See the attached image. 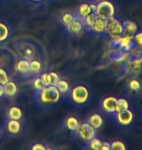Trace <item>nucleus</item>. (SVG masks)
Wrapping results in <instances>:
<instances>
[{
  "label": "nucleus",
  "instance_id": "obj_1",
  "mask_svg": "<svg viewBox=\"0 0 142 150\" xmlns=\"http://www.w3.org/2000/svg\"><path fill=\"white\" fill-rule=\"evenodd\" d=\"M60 97H61V94L57 90L56 85L45 86L40 91L35 92V98L38 103L47 104V105L57 103L60 100Z\"/></svg>",
  "mask_w": 142,
  "mask_h": 150
},
{
  "label": "nucleus",
  "instance_id": "obj_2",
  "mask_svg": "<svg viewBox=\"0 0 142 150\" xmlns=\"http://www.w3.org/2000/svg\"><path fill=\"white\" fill-rule=\"evenodd\" d=\"M71 100L78 105H84L90 100V91L85 85H76L69 92Z\"/></svg>",
  "mask_w": 142,
  "mask_h": 150
},
{
  "label": "nucleus",
  "instance_id": "obj_3",
  "mask_svg": "<svg viewBox=\"0 0 142 150\" xmlns=\"http://www.w3.org/2000/svg\"><path fill=\"white\" fill-rule=\"evenodd\" d=\"M75 133H76V136L78 137V139L86 142H89L90 139H92L93 137H95L96 136L95 129L88 121L80 122V124L78 126Z\"/></svg>",
  "mask_w": 142,
  "mask_h": 150
},
{
  "label": "nucleus",
  "instance_id": "obj_4",
  "mask_svg": "<svg viewBox=\"0 0 142 150\" xmlns=\"http://www.w3.org/2000/svg\"><path fill=\"white\" fill-rule=\"evenodd\" d=\"M108 36L111 39H116L123 35V23L116 19L114 16L107 20V26L105 30Z\"/></svg>",
  "mask_w": 142,
  "mask_h": 150
},
{
  "label": "nucleus",
  "instance_id": "obj_5",
  "mask_svg": "<svg viewBox=\"0 0 142 150\" xmlns=\"http://www.w3.org/2000/svg\"><path fill=\"white\" fill-rule=\"evenodd\" d=\"M95 14L99 18L108 20L109 18L113 17L115 15V7L110 1L107 0H100L96 4V9Z\"/></svg>",
  "mask_w": 142,
  "mask_h": 150
},
{
  "label": "nucleus",
  "instance_id": "obj_6",
  "mask_svg": "<svg viewBox=\"0 0 142 150\" xmlns=\"http://www.w3.org/2000/svg\"><path fill=\"white\" fill-rule=\"evenodd\" d=\"M115 117V120L120 126L123 127H126L131 124V122L134 121V113L129 109L124 110V111L117 112L113 114Z\"/></svg>",
  "mask_w": 142,
  "mask_h": 150
},
{
  "label": "nucleus",
  "instance_id": "obj_7",
  "mask_svg": "<svg viewBox=\"0 0 142 150\" xmlns=\"http://www.w3.org/2000/svg\"><path fill=\"white\" fill-rule=\"evenodd\" d=\"M84 25H85V23H84V20L80 16L76 15L74 19L65 26V28L69 33L79 34L80 32L82 31Z\"/></svg>",
  "mask_w": 142,
  "mask_h": 150
},
{
  "label": "nucleus",
  "instance_id": "obj_8",
  "mask_svg": "<svg viewBox=\"0 0 142 150\" xmlns=\"http://www.w3.org/2000/svg\"><path fill=\"white\" fill-rule=\"evenodd\" d=\"M116 103H117V98L109 96V97L102 98L100 106L105 113L113 115L115 113V109H116Z\"/></svg>",
  "mask_w": 142,
  "mask_h": 150
},
{
  "label": "nucleus",
  "instance_id": "obj_9",
  "mask_svg": "<svg viewBox=\"0 0 142 150\" xmlns=\"http://www.w3.org/2000/svg\"><path fill=\"white\" fill-rule=\"evenodd\" d=\"M126 68L129 72L134 74L140 73V71L142 70V57H139V58L129 57V59L126 61Z\"/></svg>",
  "mask_w": 142,
  "mask_h": 150
},
{
  "label": "nucleus",
  "instance_id": "obj_10",
  "mask_svg": "<svg viewBox=\"0 0 142 150\" xmlns=\"http://www.w3.org/2000/svg\"><path fill=\"white\" fill-rule=\"evenodd\" d=\"M5 129L8 134H18L22 131V123L20 120H14V119H7L5 122Z\"/></svg>",
  "mask_w": 142,
  "mask_h": 150
},
{
  "label": "nucleus",
  "instance_id": "obj_11",
  "mask_svg": "<svg viewBox=\"0 0 142 150\" xmlns=\"http://www.w3.org/2000/svg\"><path fill=\"white\" fill-rule=\"evenodd\" d=\"M106 26H107V20L106 19H102V18L96 17L95 22L93 23V25L90 26V29L93 30L95 33H105L106 30Z\"/></svg>",
  "mask_w": 142,
  "mask_h": 150
},
{
  "label": "nucleus",
  "instance_id": "obj_12",
  "mask_svg": "<svg viewBox=\"0 0 142 150\" xmlns=\"http://www.w3.org/2000/svg\"><path fill=\"white\" fill-rule=\"evenodd\" d=\"M87 121L89 122L95 130H98V129H100L102 126H103V117L98 112H93L92 114H90V115L88 116Z\"/></svg>",
  "mask_w": 142,
  "mask_h": 150
},
{
  "label": "nucleus",
  "instance_id": "obj_13",
  "mask_svg": "<svg viewBox=\"0 0 142 150\" xmlns=\"http://www.w3.org/2000/svg\"><path fill=\"white\" fill-rule=\"evenodd\" d=\"M15 69L23 76L29 74V61L25 59H20L15 64Z\"/></svg>",
  "mask_w": 142,
  "mask_h": 150
},
{
  "label": "nucleus",
  "instance_id": "obj_14",
  "mask_svg": "<svg viewBox=\"0 0 142 150\" xmlns=\"http://www.w3.org/2000/svg\"><path fill=\"white\" fill-rule=\"evenodd\" d=\"M138 31L136 23L131 21H126L123 23V34L126 36L132 37Z\"/></svg>",
  "mask_w": 142,
  "mask_h": 150
},
{
  "label": "nucleus",
  "instance_id": "obj_15",
  "mask_svg": "<svg viewBox=\"0 0 142 150\" xmlns=\"http://www.w3.org/2000/svg\"><path fill=\"white\" fill-rule=\"evenodd\" d=\"M3 90H4V96L7 98H13L18 93V86L14 81L9 80L7 83L3 85Z\"/></svg>",
  "mask_w": 142,
  "mask_h": 150
},
{
  "label": "nucleus",
  "instance_id": "obj_16",
  "mask_svg": "<svg viewBox=\"0 0 142 150\" xmlns=\"http://www.w3.org/2000/svg\"><path fill=\"white\" fill-rule=\"evenodd\" d=\"M6 117L7 119H14V120H22L23 118V110L19 106H10L6 110Z\"/></svg>",
  "mask_w": 142,
  "mask_h": 150
},
{
  "label": "nucleus",
  "instance_id": "obj_17",
  "mask_svg": "<svg viewBox=\"0 0 142 150\" xmlns=\"http://www.w3.org/2000/svg\"><path fill=\"white\" fill-rule=\"evenodd\" d=\"M80 122L76 117L74 116H69L67 118H65L64 120V126L68 131H70L71 133H75L79 126Z\"/></svg>",
  "mask_w": 142,
  "mask_h": 150
},
{
  "label": "nucleus",
  "instance_id": "obj_18",
  "mask_svg": "<svg viewBox=\"0 0 142 150\" xmlns=\"http://www.w3.org/2000/svg\"><path fill=\"white\" fill-rule=\"evenodd\" d=\"M42 69H43V65H42L40 61H38V59L29 61V74L38 75L41 73Z\"/></svg>",
  "mask_w": 142,
  "mask_h": 150
},
{
  "label": "nucleus",
  "instance_id": "obj_19",
  "mask_svg": "<svg viewBox=\"0 0 142 150\" xmlns=\"http://www.w3.org/2000/svg\"><path fill=\"white\" fill-rule=\"evenodd\" d=\"M10 36V28L4 22H0V44L4 43Z\"/></svg>",
  "mask_w": 142,
  "mask_h": 150
},
{
  "label": "nucleus",
  "instance_id": "obj_20",
  "mask_svg": "<svg viewBox=\"0 0 142 150\" xmlns=\"http://www.w3.org/2000/svg\"><path fill=\"white\" fill-rule=\"evenodd\" d=\"M126 87H128V89L129 91L136 93V92H139L141 90L142 85H141V82L137 78H131V79H129L128 82H126Z\"/></svg>",
  "mask_w": 142,
  "mask_h": 150
},
{
  "label": "nucleus",
  "instance_id": "obj_21",
  "mask_svg": "<svg viewBox=\"0 0 142 150\" xmlns=\"http://www.w3.org/2000/svg\"><path fill=\"white\" fill-rule=\"evenodd\" d=\"M56 87L61 95L68 94V93L70 92V89H71L69 83L66 80H63V79H59V81H57V84H56Z\"/></svg>",
  "mask_w": 142,
  "mask_h": 150
},
{
  "label": "nucleus",
  "instance_id": "obj_22",
  "mask_svg": "<svg viewBox=\"0 0 142 150\" xmlns=\"http://www.w3.org/2000/svg\"><path fill=\"white\" fill-rule=\"evenodd\" d=\"M20 58L22 59H28V61H31L33 59V56H34V51L31 47L29 46H23L22 49L20 51Z\"/></svg>",
  "mask_w": 142,
  "mask_h": 150
},
{
  "label": "nucleus",
  "instance_id": "obj_23",
  "mask_svg": "<svg viewBox=\"0 0 142 150\" xmlns=\"http://www.w3.org/2000/svg\"><path fill=\"white\" fill-rule=\"evenodd\" d=\"M92 9H90V3H82L79 7H78V16H80L82 19H84L86 16L92 13Z\"/></svg>",
  "mask_w": 142,
  "mask_h": 150
},
{
  "label": "nucleus",
  "instance_id": "obj_24",
  "mask_svg": "<svg viewBox=\"0 0 142 150\" xmlns=\"http://www.w3.org/2000/svg\"><path fill=\"white\" fill-rule=\"evenodd\" d=\"M129 108V101L124 98H117V103H116V109H115V113L124 111Z\"/></svg>",
  "mask_w": 142,
  "mask_h": 150
},
{
  "label": "nucleus",
  "instance_id": "obj_25",
  "mask_svg": "<svg viewBox=\"0 0 142 150\" xmlns=\"http://www.w3.org/2000/svg\"><path fill=\"white\" fill-rule=\"evenodd\" d=\"M102 140L99 139L98 137H93L92 139H90L89 142H87V148L92 149V150H99L100 149Z\"/></svg>",
  "mask_w": 142,
  "mask_h": 150
},
{
  "label": "nucleus",
  "instance_id": "obj_26",
  "mask_svg": "<svg viewBox=\"0 0 142 150\" xmlns=\"http://www.w3.org/2000/svg\"><path fill=\"white\" fill-rule=\"evenodd\" d=\"M75 16H76V15L73 14V13H71V12H66V13H64L61 17L59 18L60 23H61L62 25L66 26L69 23L71 22L72 20L74 19Z\"/></svg>",
  "mask_w": 142,
  "mask_h": 150
},
{
  "label": "nucleus",
  "instance_id": "obj_27",
  "mask_svg": "<svg viewBox=\"0 0 142 150\" xmlns=\"http://www.w3.org/2000/svg\"><path fill=\"white\" fill-rule=\"evenodd\" d=\"M31 85H32V88L34 90L35 92H38L40 91L42 88H44V84L42 82V79L40 76H36L32 79V82H31Z\"/></svg>",
  "mask_w": 142,
  "mask_h": 150
},
{
  "label": "nucleus",
  "instance_id": "obj_28",
  "mask_svg": "<svg viewBox=\"0 0 142 150\" xmlns=\"http://www.w3.org/2000/svg\"><path fill=\"white\" fill-rule=\"evenodd\" d=\"M96 15L95 14V13H90V14H89L88 16H86L85 18H84V23H85V25H87L88 28H90L93 25V23L95 22V20H96Z\"/></svg>",
  "mask_w": 142,
  "mask_h": 150
},
{
  "label": "nucleus",
  "instance_id": "obj_29",
  "mask_svg": "<svg viewBox=\"0 0 142 150\" xmlns=\"http://www.w3.org/2000/svg\"><path fill=\"white\" fill-rule=\"evenodd\" d=\"M132 41H134V44L136 47L138 48L142 47V31L138 30L136 33L132 36Z\"/></svg>",
  "mask_w": 142,
  "mask_h": 150
},
{
  "label": "nucleus",
  "instance_id": "obj_30",
  "mask_svg": "<svg viewBox=\"0 0 142 150\" xmlns=\"http://www.w3.org/2000/svg\"><path fill=\"white\" fill-rule=\"evenodd\" d=\"M9 80H10V78H9L8 72L6 71V69H4V68L0 67V84H1V85H4V84L7 83Z\"/></svg>",
  "mask_w": 142,
  "mask_h": 150
},
{
  "label": "nucleus",
  "instance_id": "obj_31",
  "mask_svg": "<svg viewBox=\"0 0 142 150\" xmlns=\"http://www.w3.org/2000/svg\"><path fill=\"white\" fill-rule=\"evenodd\" d=\"M111 149L112 150H126L125 143L121 140H115L111 142Z\"/></svg>",
  "mask_w": 142,
  "mask_h": 150
},
{
  "label": "nucleus",
  "instance_id": "obj_32",
  "mask_svg": "<svg viewBox=\"0 0 142 150\" xmlns=\"http://www.w3.org/2000/svg\"><path fill=\"white\" fill-rule=\"evenodd\" d=\"M40 77H41V79H42V82H43V84H44V86L52 85L50 73H43V74H41Z\"/></svg>",
  "mask_w": 142,
  "mask_h": 150
},
{
  "label": "nucleus",
  "instance_id": "obj_33",
  "mask_svg": "<svg viewBox=\"0 0 142 150\" xmlns=\"http://www.w3.org/2000/svg\"><path fill=\"white\" fill-rule=\"evenodd\" d=\"M49 73H50V76H51V82H52V85H56L57 81L60 79L59 75L56 72H49Z\"/></svg>",
  "mask_w": 142,
  "mask_h": 150
},
{
  "label": "nucleus",
  "instance_id": "obj_34",
  "mask_svg": "<svg viewBox=\"0 0 142 150\" xmlns=\"http://www.w3.org/2000/svg\"><path fill=\"white\" fill-rule=\"evenodd\" d=\"M110 149H111V143H109L108 142H102L99 150H110Z\"/></svg>",
  "mask_w": 142,
  "mask_h": 150
},
{
  "label": "nucleus",
  "instance_id": "obj_35",
  "mask_svg": "<svg viewBox=\"0 0 142 150\" xmlns=\"http://www.w3.org/2000/svg\"><path fill=\"white\" fill-rule=\"evenodd\" d=\"M31 149L32 150H45L46 147H45L42 143H35L34 145L31 146Z\"/></svg>",
  "mask_w": 142,
  "mask_h": 150
},
{
  "label": "nucleus",
  "instance_id": "obj_36",
  "mask_svg": "<svg viewBox=\"0 0 142 150\" xmlns=\"http://www.w3.org/2000/svg\"><path fill=\"white\" fill-rule=\"evenodd\" d=\"M90 9H92L93 13H95V9H96V4H95V3H90Z\"/></svg>",
  "mask_w": 142,
  "mask_h": 150
},
{
  "label": "nucleus",
  "instance_id": "obj_37",
  "mask_svg": "<svg viewBox=\"0 0 142 150\" xmlns=\"http://www.w3.org/2000/svg\"><path fill=\"white\" fill-rule=\"evenodd\" d=\"M4 96V90H3V85L0 84V98Z\"/></svg>",
  "mask_w": 142,
  "mask_h": 150
},
{
  "label": "nucleus",
  "instance_id": "obj_38",
  "mask_svg": "<svg viewBox=\"0 0 142 150\" xmlns=\"http://www.w3.org/2000/svg\"><path fill=\"white\" fill-rule=\"evenodd\" d=\"M30 2H34V3H41V2H44L45 0H28Z\"/></svg>",
  "mask_w": 142,
  "mask_h": 150
},
{
  "label": "nucleus",
  "instance_id": "obj_39",
  "mask_svg": "<svg viewBox=\"0 0 142 150\" xmlns=\"http://www.w3.org/2000/svg\"><path fill=\"white\" fill-rule=\"evenodd\" d=\"M1 136H2V133H1V129H0V140H1Z\"/></svg>",
  "mask_w": 142,
  "mask_h": 150
},
{
  "label": "nucleus",
  "instance_id": "obj_40",
  "mask_svg": "<svg viewBox=\"0 0 142 150\" xmlns=\"http://www.w3.org/2000/svg\"><path fill=\"white\" fill-rule=\"evenodd\" d=\"M139 49H140V51H141V53H142V47H140V48H139Z\"/></svg>",
  "mask_w": 142,
  "mask_h": 150
},
{
  "label": "nucleus",
  "instance_id": "obj_41",
  "mask_svg": "<svg viewBox=\"0 0 142 150\" xmlns=\"http://www.w3.org/2000/svg\"><path fill=\"white\" fill-rule=\"evenodd\" d=\"M99 1H100V0H99Z\"/></svg>",
  "mask_w": 142,
  "mask_h": 150
}]
</instances>
